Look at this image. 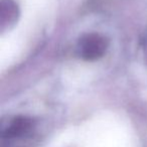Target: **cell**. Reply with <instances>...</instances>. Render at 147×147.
I'll return each instance as SVG.
<instances>
[{
	"instance_id": "3957f363",
	"label": "cell",
	"mask_w": 147,
	"mask_h": 147,
	"mask_svg": "<svg viewBox=\"0 0 147 147\" xmlns=\"http://www.w3.org/2000/svg\"><path fill=\"white\" fill-rule=\"evenodd\" d=\"M18 15L17 6L12 0H1L0 3V23L1 30L9 28L15 23Z\"/></svg>"
},
{
	"instance_id": "7a4b0ae2",
	"label": "cell",
	"mask_w": 147,
	"mask_h": 147,
	"mask_svg": "<svg viewBox=\"0 0 147 147\" xmlns=\"http://www.w3.org/2000/svg\"><path fill=\"white\" fill-rule=\"evenodd\" d=\"M108 40L99 33H88L82 36L78 43L79 55L86 61H96L105 55Z\"/></svg>"
},
{
	"instance_id": "6da1fadb",
	"label": "cell",
	"mask_w": 147,
	"mask_h": 147,
	"mask_svg": "<svg viewBox=\"0 0 147 147\" xmlns=\"http://www.w3.org/2000/svg\"><path fill=\"white\" fill-rule=\"evenodd\" d=\"M35 123L32 118L16 116L2 127V147H22V143L29 140L34 132Z\"/></svg>"
}]
</instances>
